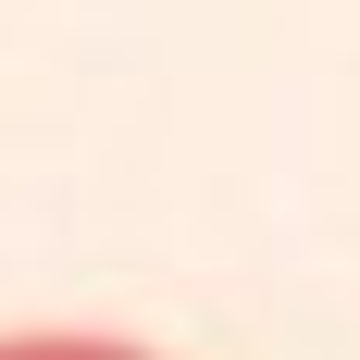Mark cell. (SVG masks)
I'll use <instances>...</instances> for the list:
<instances>
[{
	"mask_svg": "<svg viewBox=\"0 0 360 360\" xmlns=\"http://www.w3.org/2000/svg\"><path fill=\"white\" fill-rule=\"evenodd\" d=\"M0 360H149V348H112V335H0Z\"/></svg>",
	"mask_w": 360,
	"mask_h": 360,
	"instance_id": "cell-1",
	"label": "cell"
}]
</instances>
